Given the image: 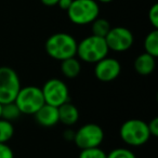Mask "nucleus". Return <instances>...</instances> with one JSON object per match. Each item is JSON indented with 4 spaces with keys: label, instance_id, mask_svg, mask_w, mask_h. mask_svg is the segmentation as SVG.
Here are the masks:
<instances>
[{
    "label": "nucleus",
    "instance_id": "423d86ee",
    "mask_svg": "<svg viewBox=\"0 0 158 158\" xmlns=\"http://www.w3.org/2000/svg\"><path fill=\"white\" fill-rule=\"evenodd\" d=\"M21 80L18 73L9 66L0 67V103L13 102L21 89Z\"/></svg>",
    "mask_w": 158,
    "mask_h": 158
},
{
    "label": "nucleus",
    "instance_id": "f257e3e1",
    "mask_svg": "<svg viewBox=\"0 0 158 158\" xmlns=\"http://www.w3.org/2000/svg\"><path fill=\"white\" fill-rule=\"evenodd\" d=\"M77 44L76 39L69 34L56 33L47 39L44 49L51 59L61 62L68 57L76 56Z\"/></svg>",
    "mask_w": 158,
    "mask_h": 158
},
{
    "label": "nucleus",
    "instance_id": "6e6552de",
    "mask_svg": "<svg viewBox=\"0 0 158 158\" xmlns=\"http://www.w3.org/2000/svg\"><path fill=\"white\" fill-rule=\"evenodd\" d=\"M44 103L59 107L62 104L69 101V90L63 80L59 78H51L44 82L41 88Z\"/></svg>",
    "mask_w": 158,
    "mask_h": 158
},
{
    "label": "nucleus",
    "instance_id": "39448f33",
    "mask_svg": "<svg viewBox=\"0 0 158 158\" xmlns=\"http://www.w3.org/2000/svg\"><path fill=\"white\" fill-rule=\"evenodd\" d=\"M14 103L22 114L34 115L44 104L41 88L36 86L21 87Z\"/></svg>",
    "mask_w": 158,
    "mask_h": 158
},
{
    "label": "nucleus",
    "instance_id": "9b49d317",
    "mask_svg": "<svg viewBox=\"0 0 158 158\" xmlns=\"http://www.w3.org/2000/svg\"><path fill=\"white\" fill-rule=\"evenodd\" d=\"M36 121L39 123L41 127L51 128L57 125L59 121V110L57 107L44 103L37 112L34 114Z\"/></svg>",
    "mask_w": 158,
    "mask_h": 158
},
{
    "label": "nucleus",
    "instance_id": "2eb2a0df",
    "mask_svg": "<svg viewBox=\"0 0 158 158\" xmlns=\"http://www.w3.org/2000/svg\"><path fill=\"white\" fill-rule=\"evenodd\" d=\"M144 50L152 56H158V29H154L147 34L144 39Z\"/></svg>",
    "mask_w": 158,
    "mask_h": 158
},
{
    "label": "nucleus",
    "instance_id": "ddd939ff",
    "mask_svg": "<svg viewBox=\"0 0 158 158\" xmlns=\"http://www.w3.org/2000/svg\"><path fill=\"white\" fill-rule=\"evenodd\" d=\"M59 110V121L65 126H73L78 121L79 119V110L74 104L69 101L62 104L57 107Z\"/></svg>",
    "mask_w": 158,
    "mask_h": 158
},
{
    "label": "nucleus",
    "instance_id": "6ab92c4d",
    "mask_svg": "<svg viewBox=\"0 0 158 158\" xmlns=\"http://www.w3.org/2000/svg\"><path fill=\"white\" fill-rule=\"evenodd\" d=\"M107 154L99 147H92V148L80 149L78 158H106Z\"/></svg>",
    "mask_w": 158,
    "mask_h": 158
},
{
    "label": "nucleus",
    "instance_id": "aec40b11",
    "mask_svg": "<svg viewBox=\"0 0 158 158\" xmlns=\"http://www.w3.org/2000/svg\"><path fill=\"white\" fill-rule=\"evenodd\" d=\"M106 158H136L134 153L128 148H123V147H118V148H114L107 154Z\"/></svg>",
    "mask_w": 158,
    "mask_h": 158
},
{
    "label": "nucleus",
    "instance_id": "bb28decb",
    "mask_svg": "<svg viewBox=\"0 0 158 158\" xmlns=\"http://www.w3.org/2000/svg\"><path fill=\"white\" fill-rule=\"evenodd\" d=\"M99 2H102V3H110V2H112L113 0H98Z\"/></svg>",
    "mask_w": 158,
    "mask_h": 158
},
{
    "label": "nucleus",
    "instance_id": "a211bd4d",
    "mask_svg": "<svg viewBox=\"0 0 158 158\" xmlns=\"http://www.w3.org/2000/svg\"><path fill=\"white\" fill-rule=\"evenodd\" d=\"M14 135V127L11 121L0 118V143H8Z\"/></svg>",
    "mask_w": 158,
    "mask_h": 158
},
{
    "label": "nucleus",
    "instance_id": "9d476101",
    "mask_svg": "<svg viewBox=\"0 0 158 158\" xmlns=\"http://www.w3.org/2000/svg\"><path fill=\"white\" fill-rule=\"evenodd\" d=\"M121 65L118 60L105 56L95 63L94 76L102 82H110L120 75Z\"/></svg>",
    "mask_w": 158,
    "mask_h": 158
},
{
    "label": "nucleus",
    "instance_id": "4be33fe9",
    "mask_svg": "<svg viewBox=\"0 0 158 158\" xmlns=\"http://www.w3.org/2000/svg\"><path fill=\"white\" fill-rule=\"evenodd\" d=\"M0 158H14V154L8 143H0Z\"/></svg>",
    "mask_w": 158,
    "mask_h": 158
},
{
    "label": "nucleus",
    "instance_id": "f8f14e48",
    "mask_svg": "<svg viewBox=\"0 0 158 158\" xmlns=\"http://www.w3.org/2000/svg\"><path fill=\"white\" fill-rule=\"evenodd\" d=\"M134 69L141 76H148L153 74L156 67V57L152 56L151 54L144 52L138 55L134 60Z\"/></svg>",
    "mask_w": 158,
    "mask_h": 158
},
{
    "label": "nucleus",
    "instance_id": "393cba45",
    "mask_svg": "<svg viewBox=\"0 0 158 158\" xmlns=\"http://www.w3.org/2000/svg\"><path fill=\"white\" fill-rule=\"evenodd\" d=\"M63 136H64V139L65 140H67V141H74V136H75V131H73V130H70V129H67V130H65V132L63 133Z\"/></svg>",
    "mask_w": 158,
    "mask_h": 158
},
{
    "label": "nucleus",
    "instance_id": "412c9836",
    "mask_svg": "<svg viewBox=\"0 0 158 158\" xmlns=\"http://www.w3.org/2000/svg\"><path fill=\"white\" fill-rule=\"evenodd\" d=\"M148 20H149V23L153 25L154 29H157L158 28V5L157 3L153 5L151 9H149Z\"/></svg>",
    "mask_w": 158,
    "mask_h": 158
},
{
    "label": "nucleus",
    "instance_id": "1a4fd4ad",
    "mask_svg": "<svg viewBox=\"0 0 158 158\" xmlns=\"http://www.w3.org/2000/svg\"><path fill=\"white\" fill-rule=\"evenodd\" d=\"M105 41L108 50L115 52H125L129 50L134 42L133 34L130 29L123 26L113 27L105 36Z\"/></svg>",
    "mask_w": 158,
    "mask_h": 158
},
{
    "label": "nucleus",
    "instance_id": "b1692460",
    "mask_svg": "<svg viewBox=\"0 0 158 158\" xmlns=\"http://www.w3.org/2000/svg\"><path fill=\"white\" fill-rule=\"evenodd\" d=\"M72 1L73 0H59V2H57L56 6H59L60 9L67 11L68 8H69L70 5H72Z\"/></svg>",
    "mask_w": 158,
    "mask_h": 158
},
{
    "label": "nucleus",
    "instance_id": "f03ea898",
    "mask_svg": "<svg viewBox=\"0 0 158 158\" xmlns=\"http://www.w3.org/2000/svg\"><path fill=\"white\" fill-rule=\"evenodd\" d=\"M108 52L110 50L106 44L105 38L99 36H88L77 44L76 55L80 61L86 63L95 64L100 60L107 56Z\"/></svg>",
    "mask_w": 158,
    "mask_h": 158
},
{
    "label": "nucleus",
    "instance_id": "0eeeda50",
    "mask_svg": "<svg viewBox=\"0 0 158 158\" xmlns=\"http://www.w3.org/2000/svg\"><path fill=\"white\" fill-rule=\"evenodd\" d=\"M104 140V130L98 123H86L75 131L74 142L80 149L99 147Z\"/></svg>",
    "mask_w": 158,
    "mask_h": 158
},
{
    "label": "nucleus",
    "instance_id": "20e7f679",
    "mask_svg": "<svg viewBox=\"0 0 158 158\" xmlns=\"http://www.w3.org/2000/svg\"><path fill=\"white\" fill-rule=\"evenodd\" d=\"M66 12L72 23L87 25L99 18L100 7L97 0H73Z\"/></svg>",
    "mask_w": 158,
    "mask_h": 158
},
{
    "label": "nucleus",
    "instance_id": "f3484780",
    "mask_svg": "<svg viewBox=\"0 0 158 158\" xmlns=\"http://www.w3.org/2000/svg\"><path fill=\"white\" fill-rule=\"evenodd\" d=\"M92 35L94 36H99V37L105 38V36L108 34L110 27V24L107 20L105 19H95L92 23Z\"/></svg>",
    "mask_w": 158,
    "mask_h": 158
},
{
    "label": "nucleus",
    "instance_id": "4468645a",
    "mask_svg": "<svg viewBox=\"0 0 158 158\" xmlns=\"http://www.w3.org/2000/svg\"><path fill=\"white\" fill-rule=\"evenodd\" d=\"M61 72L66 78H76L81 72V63L76 56L63 60L61 61Z\"/></svg>",
    "mask_w": 158,
    "mask_h": 158
},
{
    "label": "nucleus",
    "instance_id": "5701e85b",
    "mask_svg": "<svg viewBox=\"0 0 158 158\" xmlns=\"http://www.w3.org/2000/svg\"><path fill=\"white\" fill-rule=\"evenodd\" d=\"M147 127H148V131L151 136H158V118L155 117V118L152 119L149 123H147Z\"/></svg>",
    "mask_w": 158,
    "mask_h": 158
},
{
    "label": "nucleus",
    "instance_id": "cd10ccee",
    "mask_svg": "<svg viewBox=\"0 0 158 158\" xmlns=\"http://www.w3.org/2000/svg\"><path fill=\"white\" fill-rule=\"evenodd\" d=\"M1 110H2V104L0 103V118H1Z\"/></svg>",
    "mask_w": 158,
    "mask_h": 158
},
{
    "label": "nucleus",
    "instance_id": "7ed1b4c3",
    "mask_svg": "<svg viewBox=\"0 0 158 158\" xmlns=\"http://www.w3.org/2000/svg\"><path fill=\"white\" fill-rule=\"evenodd\" d=\"M120 139L130 146H142L151 139L147 123L141 119H128L119 129Z\"/></svg>",
    "mask_w": 158,
    "mask_h": 158
},
{
    "label": "nucleus",
    "instance_id": "a878e982",
    "mask_svg": "<svg viewBox=\"0 0 158 158\" xmlns=\"http://www.w3.org/2000/svg\"><path fill=\"white\" fill-rule=\"evenodd\" d=\"M44 6H48V7H53V6H56L59 0H40Z\"/></svg>",
    "mask_w": 158,
    "mask_h": 158
},
{
    "label": "nucleus",
    "instance_id": "dca6fc26",
    "mask_svg": "<svg viewBox=\"0 0 158 158\" xmlns=\"http://www.w3.org/2000/svg\"><path fill=\"white\" fill-rule=\"evenodd\" d=\"M22 115V113L20 112L19 107L16 106V104L13 102H9V103L2 104V110H1V118L6 119V120L13 121L15 119H18L19 117Z\"/></svg>",
    "mask_w": 158,
    "mask_h": 158
}]
</instances>
